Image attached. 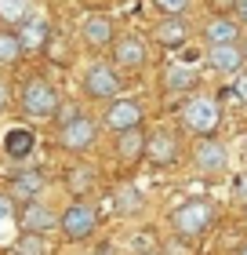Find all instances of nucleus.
Wrapping results in <instances>:
<instances>
[{
  "mask_svg": "<svg viewBox=\"0 0 247 255\" xmlns=\"http://www.w3.org/2000/svg\"><path fill=\"white\" fill-rule=\"evenodd\" d=\"M237 18L247 26V0H237Z\"/></svg>",
  "mask_w": 247,
  "mask_h": 255,
  "instance_id": "30",
  "label": "nucleus"
},
{
  "mask_svg": "<svg viewBox=\"0 0 247 255\" xmlns=\"http://www.w3.org/2000/svg\"><path fill=\"white\" fill-rule=\"evenodd\" d=\"M237 255H247V245H244V248H240V252H237Z\"/></svg>",
  "mask_w": 247,
  "mask_h": 255,
  "instance_id": "32",
  "label": "nucleus"
},
{
  "mask_svg": "<svg viewBox=\"0 0 247 255\" xmlns=\"http://www.w3.org/2000/svg\"><path fill=\"white\" fill-rule=\"evenodd\" d=\"M146 157L153 164H174L178 160V138L167 135V131H153L149 146H146Z\"/></svg>",
  "mask_w": 247,
  "mask_h": 255,
  "instance_id": "14",
  "label": "nucleus"
},
{
  "mask_svg": "<svg viewBox=\"0 0 247 255\" xmlns=\"http://www.w3.org/2000/svg\"><path fill=\"white\" fill-rule=\"evenodd\" d=\"M95 138H98V128H95V121L77 117V121L62 124V131H58V146H62V149H69V153H84V149H91V146H95Z\"/></svg>",
  "mask_w": 247,
  "mask_h": 255,
  "instance_id": "5",
  "label": "nucleus"
},
{
  "mask_svg": "<svg viewBox=\"0 0 247 255\" xmlns=\"http://www.w3.org/2000/svg\"><path fill=\"white\" fill-rule=\"evenodd\" d=\"M4 106H7V84L0 80V110H4Z\"/></svg>",
  "mask_w": 247,
  "mask_h": 255,
  "instance_id": "31",
  "label": "nucleus"
},
{
  "mask_svg": "<svg viewBox=\"0 0 247 255\" xmlns=\"http://www.w3.org/2000/svg\"><path fill=\"white\" fill-rule=\"evenodd\" d=\"M247 62V55L240 44H215V48L207 51V66L215 69V73H229V77H240V69Z\"/></svg>",
  "mask_w": 247,
  "mask_h": 255,
  "instance_id": "8",
  "label": "nucleus"
},
{
  "mask_svg": "<svg viewBox=\"0 0 247 255\" xmlns=\"http://www.w3.org/2000/svg\"><path fill=\"white\" fill-rule=\"evenodd\" d=\"M146 146H149V138L142 135V128H131V131L120 135V142H116V153H120L124 160H138V157L146 153Z\"/></svg>",
  "mask_w": 247,
  "mask_h": 255,
  "instance_id": "19",
  "label": "nucleus"
},
{
  "mask_svg": "<svg viewBox=\"0 0 247 255\" xmlns=\"http://www.w3.org/2000/svg\"><path fill=\"white\" fill-rule=\"evenodd\" d=\"M22 40H18V33H7V29H0V62L11 66V62H18L22 59Z\"/></svg>",
  "mask_w": 247,
  "mask_h": 255,
  "instance_id": "21",
  "label": "nucleus"
},
{
  "mask_svg": "<svg viewBox=\"0 0 247 255\" xmlns=\"http://www.w3.org/2000/svg\"><path fill=\"white\" fill-rule=\"evenodd\" d=\"M33 146H37V135H33L26 124L7 128V131H4V153H7L11 160H26V157L33 153Z\"/></svg>",
  "mask_w": 247,
  "mask_h": 255,
  "instance_id": "13",
  "label": "nucleus"
},
{
  "mask_svg": "<svg viewBox=\"0 0 247 255\" xmlns=\"http://www.w3.org/2000/svg\"><path fill=\"white\" fill-rule=\"evenodd\" d=\"M153 7H157L160 15H185L189 0H153Z\"/></svg>",
  "mask_w": 247,
  "mask_h": 255,
  "instance_id": "25",
  "label": "nucleus"
},
{
  "mask_svg": "<svg viewBox=\"0 0 247 255\" xmlns=\"http://www.w3.org/2000/svg\"><path fill=\"white\" fill-rule=\"evenodd\" d=\"M58 110H62V99H58V91L55 84H48V80H29L26 88H22V113H26L29 121H55L58 117Z\"/></svg>",
  "mask_w": 247,
  "mask_h": 255,
  "instance_id": "2",
  "label": "nucleus"
},
{
  "mask_svg": "<svg viewBox=\"0 0 247 255\" xmlns=\"http://www.w3.org/2000/svg\"><path fill=\"white\" fill-rule=\"evenodd\" d=\"M153 33H157V40L164 44V48H182V44L189 40V26H185L182 15H164L160 26Z\"/></svg>",
  "mask_w": 247,
  "mask_h": 255,
  "instance_id": "15",
  "label": "nucleus"
},
{
  "mask_svg": "<svg viewBox=\"0 0 247 255\" xmlns=\"http://www.w3.org/2000/svg\"><path fill=\"white\" fill-rule=\"evenodd\" d=\"M44 193V175L40 171H15L11 175V197L18 201H37Z\"/></svg>",
  "mask_w": 247,
  "mask_h": 255,
  "instance_id": "17",
  "label": "nucleus"
},
{
  "mask_svg": "<svg viewBox=\"0 0 247 255\" xmlns=\"http://www.w3.org/2000/svg\"><path fill=\"white\" fill-rule=\"evenodd\" d=\"M142 190H135V186H124V190H116L113 193V204H116V212L120 215H135L138 208H142Z\"/></svg>",
  "mask_w": 247,
  "mask_h": 255,
  "instance_id": "20",
  "label": "nucleus"
},
{
  "mask_svg": "<svg viewBox=\"0 0 247 255\" xmlns=\"http://www.w3.org/2000/svg\"><path fill=\"white\" fill-rule=\"evenodd\" d=\"M18 223H22V234H44V230H55V212L48 204H40V201H26L22 204V215H18Z\"/></svg>",
  "mask_w": 247,
  "mask_h": 255,
  "instance_id": "11",
  "label": "nucleus"
},
{
  "mask_svg": "<svg viewBox=\"0 0 247 255\" xmlns=\"http://www.w3.org/2000/svg\"><path fill=\"white\" fill-rule=\"evenodd\" d=\"M7 215H11V197H4V193H0V223H4Z\"/></svg>",
  "mask_w": 247,
  "mask_h": 255,
  "instance_id": "29",
  "label": "nucleus"
},
{
  "mask_svg": "<svg viewBox=\"0 0 247 255\" xmlns=\"http://www.w3.org/2000/svg\"><path fill=\"white\" fill-rule=\"evenodd\" d=\"M233 197L247 204V175H240V179H237V186H233Z\"/></svg>",
  "mask_w": 247,
  "mask_h": 255,
  "instance_id": "28",
  "label": "nucleus"
},
{
  "mask_svg": "<svg viewBox=\"0 0 247 255\" xmlns=\"http://www.w3.org/2000/svg\"><path fill=\"white\" fill-rule=\"evenodd\" d=\"M142 106H138L135 99H113L109 102V110H105V128L116 135H124V131H131V128H142Z\"/></svg>",
  "mask_w": 247,
  "mask_h": 255,
  "instance_id": "7",
  "label": "nucleus"
},
{
  "mask_svg": "<svg viewBox=\"0 0 247 255\" xmlns=\"http://www.w3.org/2000/svg\"><path fill=\"white\" fill-rule=\"evenodd\" d=\"M182 121H185V128L189 131H196V135H211L218 128V121H222V110H218V102L215 99H207V95H193L189 102L182 106Z\"/></svg>",
  "mask_w": 247,
  "mask_h": 255,
  "instance_id": "3",
  "label": "nucleus"
},
{
  "mask_svg": "<svg viewBox=\"0 0 247 255\" xmlns=\"http://www.w3.org/2000/svg\"><path fill=\"white\" fill-rule=\"evenodd\" d=\"M193 157H196V168L204 171V175H222V171L229 168V149L222 142H215V138H204Z\"/></svg>",
  "mask_w": 247,
  "mask_h": 255,
  "instance_id": "9",
  "label": "nucleus"
},
{
  "mask_svg": "<svg viewBox=\"0 0 247 255\" xmlns=\"http://www.w3.org/2000/svg\"><path fill=\"white\" fill-rule=\"evenodd\" d=\"M58 226H62V234L69 241H84L95 234V226H98V212H95V204H87V201H73L66 208L62 215H58Z\"/></svg>",
  "mask_w": 247,
  "mask_h": 255,
  "instance_id": "4",
  "label": "nucleus"
},
{
  "mask_svg": "<svg viewBox=\"0 0 247 255\" xmlns=\"http://www.w3.org/2000/svg\"><path fill=\"white\" fill-rule=\"evenodd\" d=\"M80 33H84V40L91 44V48H105V44H113V18H105V15H84Z\"/></svg>",
  "mask_w": 247,
  "mask_h": 255,
  "instance_id": "16",
  "label": "nucleus"
},
{
  "mask_svg": "<svg viewBox=\"0 0 247 255\" xmlns=\"http://www.w3.org/2000/svg\"><path fill=\"white\" fill-rule=\"evenodd\" d=\"M113 62L120 69H142L149 62V48L142 37H120L113 48Z\"/></svg>",
  "mask_w": 247,
  "mask_h": 255,
  "instance_id": "10",
  "label": "nucleus"
},
{
  "mask_svg": "<svg viewBox=\"0 0 247 255\" xmlns=\"http://www.w3.org/2000/svg\"><path fill=\"white\" fill-rule=\"evenodd\" d=\"M233 95H237L240 102H247V73L237 77V84H233Z\"/></svg>",
  "mask_w": 247,
  "mask_h": 255,
  "instance_id": "27",
  "label": "nucleus"
},
{
  "mask_svg": "<svg viewBox=\"0 0 247 255\" xmlns=\"http://www.w3.org/2000/svg\"><path fill=\"white\" fill-rule=\"evenodd\" d=\"M69 175H73V186H91V168H73V171H69Z\"/></svg>",
  "mask_w": 247,
  "mask_h": 255,
  "instance_id": "26",
  "label": "nucleus"
},
{
  "mask_svg": "<svg viewBox=\"0 0 247 255\" xmlns=\"http://www.w3.org/2000/svg\"><path fill=\"white\" fill-rule=\"evenodd\" d=\"M120 73L113 66H91L84 73V95L87 99H116L120 95Z\"/></svg>",
  "mask_w": 247,
  "mask_h": 255,
  "instance_id": "6",
  "label": "nucleus"
},
{
  "mask_svg": "<svg viewBox=\"0 0 247 255\" xmlns=\"http://www.w3.org/2000/svg\"><path fill=\"white\" fill-rule=\"evenodd\" d=\"M244 22L240 18H229V15H218V18H211L207 22V29H204V40L211 44V48H215V44H237L240 40V29Z\"/></svg>",
  "mask_w": 247,
  "mask_h": 255,
  "instance_id": "12",
  "label": "nucleus"
},
{
  "mask_svg": "<svg viewBox=\"0 0 247 255\" xmlns=\"http://www.w3.org/2000/svg\"><path fill=\"white\" fill-rule=\"evenodd\" d=\"M18 40H22V48H26V51L44 48V44L51 40V26H48V18H26V29L18 33Z\"/></svg>",
  "mask_w": 247,
  "mask_h": 255,
  "instance_id": "18",
  "label": "nucleus"
},
{
  "mask_svg": "<svg viewBox=\"0 0 247 255\" xmlns=\"http://www.w3.org/2000/svg\"><path fill=\"white\" fill-rule=\"evenodd\" d=\"M11 248H15V255H44V252H48V245H44L40 234H22Z\"/></svg>",
  "mask_w": 247,
  "mask_h": 255,
  "instance_id": "24",
  "label": "nucleus"
},
{
  "mask_svg": "<svg viewBox=\"0 0 247 255\" xmlns=\"http://www.w3.org/2000/svg\"><path fill=\"white\" fill-rule=\"evenodd\" d=\"M0 18L4 22H26L29 18V0H0Z\"/></svg>",
  "mask_w": 247,
  "mask_h": 255,
  "instance_id": "23",
  "label": "nucleus"
},
{
  "mask_svg": "<svg viewBox=\"0 0 247 255\" xmlns=\"http://www.w3.org/2000/svg\"><path fill=\"white\" fill-rule=\"evenodd\" d=\"M215 223V204L204 201V197H189V201H182L178 208L171 212V226H174V234L185 237V241H193L200 234H207V226Z\"/></svg>",
  "mask_w": 247,
  "mask_h": 255,
  "instance_id": "1",
  "label": "nucleus"
},
{
  "mask_svg": "<svg viewBox=\"0 0 247 255\" xmlns=\"http://www.w3.org/2000/svg\"><path fill=\"white\" fill-rule=\"evenodd\" d=\"M164 84H167V91H189L196 84V73L185 69V66H171L167 77H164Z\"/></svg>",
  "mask_w": 247,
  "mask_h": 255,
  "instance_id": "22",
  "label": "nucleus"
}]
</instances>
